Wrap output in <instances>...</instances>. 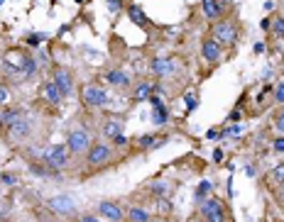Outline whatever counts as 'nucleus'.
Masks as SVG:
<instances>
[{"instance_id": "obj_1", "label": "nucleus", "mask_w": 284, "mask_h": 222, "mask_svg": "<svg viewBox=\"0 0 284 222\" xmlns=\"http://www.w3.org/2000/svg\"><path fill=\"white\" fill-rule=\"evenodd\" d=\"M211 39H216L221 47H230L238 39V30H235V25L230 20H218L211 27Z\"/></svg>"}, {"instance_id": "obj_2", "label": "nucleus", "mask_w": 284, "mask_h": 222, "mask_svg": "<svg viewBox=\"0 0 284 222\" xmlns=\"http://www.w3.org/2000/svg\"><path fill=\"white\" fill-rule=\"evenodd\" d=\"M111 159H113V147H111V144H103V142L91 144L88 151H86V164H88L91 168L106 166Z\"/></svg>"}, {"instance_id": "obj_3", "label": "nucleus", "mask_w": 284, "mask_h": 222, "mask_svg": "<svg viewBox=\"0 0 284 222\" xmlns=\"http://www.w3.org/2000/svg\"><path fill=\"white\" fill-rule=\"evenodd\" d=\"M69 149L66 144H54V147H47L44 149V154H42V161L47 164V166L52 168V171H59V168H64L69 164Z\"/></svg>"}, {"instance_id": "obj_4", "label": "nucleus", "mask_w": 284, "mask_h": 222, "mask_svg": "<svg viewBox=\"0 0 284 222\" xmlns=\"http://www.w3.org/2000/svg\"><path fill=\"white\" fill-rule=\"evenodd\" d=\"M201 217L204 222H226V205L221 198L201 200Z\"/></svg>"}, {"instance_id": "obj_5", "label": "nucleus", "mask_w": 284, "mask_h": 222, "mask_svg": "<svg viewBox=\"0 0 284 222\" xmlns=\"http://www.w3.org/2000/svg\"><path fill=\"white\" fill-rule=\"evenodd\" d=\"M91 147V139H88V132L86 130H71L69 132V137H66V149H69V154H74V156H81V154H86Z\"/></svg>"}, {"instance_id": "obj_6", "label": "nucleus", "mask_w": 284, "mask_h": 222, "mask_svg": "<svg viewBox=\"0 0 284 222\" xmlns=\"http://www.w3.org/2000/svg\"><path fill=\"white\" fill-rule=\"evenodd\" d=\"M81 100L88 108H103V105H108V93H106V88H101V86H83Z\"/></svg>"}, {"instance_id": "obj_7", "label": "nucleus", "mask_w": 284, "mask_h": 222, "mask_svg": "<svg viewBox=\"0 0 284 222\" xmlns=\"http://www.w3.org/2000/svg\"><path fill=\"white\" fill-rule=\"evenodd\" d=\"M47 205H49V210H54L57 215H64V217H69V215H74L76 212V200L71 198V195H64V193L49 198Z\"/></svg>"}, {"instance_id": "obj_8", "label": "nucleus", "mask_w": 284, "mask_h": 222, "mask_svg": "<svg viewBox=\"0 0 284 222\" xmlns=\"http://www.w3.org/2000/svg\"><path fill=\"white\" fill-rule=\"evenodd\" d=\"M150 71L157 76V78L174 76V71H176V61H174L171 56H157V59H152L150 61Z\"/></svg>"}, {"instance_id": "obj_9", "label": "nucleus", "mask_w": 284, "mask_h": 222, "mask_svg": "<svg viewBox=\"0 0 284 222\" xmlns=\"http://www.w3.org/2000/svg\"><path fill=\"white\" fill-rule=\"evenodd\" d=\"M201 56H204V61H209V64H218V61L223 59V47L211 37L204 39V42H201Z\"/></svg>"}, {"instance_id": "obj_10", "label": "nucleus", "mask_w": 284, "mask_h": 222, "mask_svg": "<svg viewBox=\"0 0 284 222\" xmlns=\"http://www.w3.org/2000/svg\"><path fill=\"white\" fill-rule=\"evenodd\" d=\"M98 212H101V217H106L108 222H120L125 217V210L118 203H113V200H101L98 203Z\"/></svg>"}, {"instance_id": "obj_11", "label": "nucleus", "mask_w": 284, "mask_h": 222, "mask_svg": "<svg viewBox=\"0 0 284 222\" xmlns=\"http://www.w3.org/2000/svg\"><path fill=\"white\" fill-rule=\"evenodd\" d=\"M52 81H54V86H57L59 91H61V95H64V98L74 93V78H71V74H69L66 69H54Z\"/></svg>"}, {"instance_id": "obj_12", "label": "nucleus", "mask_w": 284, "mask_h": 222, "mask_svg": "<svg viewBox=\"0 0 284 222\" xmlns=\"http://www.w3.org/2000/svg\"><path fill=\"white\" fill-rule=\"evenodd\" d=\"M8 132H10V137H13V139H25V137H30L32 125H30V120L25 117V112H22L18 120H15V122L8 127Z\"/></svg>"}, {"instance_id": "obj_13", "label": "nucleus", "mask_w": 284, "mask_h": 222, "mask_svg": "<svg viewBox=\"0 0 284 222\" xmlns=\"http://www.w3.org/2000/svg\"><path fill=\"white\" fill-rule=\"evenodd\" d=\"M201 10H204L206 20H211V22H218V20H223V13H226L221 0H201Z\"/></svg>"}, {"instance_id": "obj_14", "label": "nucleus", "mask_w": 284, "mask_h": 222, "mask_svg": "<svg viewBox=\"0 0 284 222\" xmlns=\"http://www.w3.org/2000/svg\"><path fill=\"white\" fill-rule=\"evenodd\" d=\"M103 78H106L111 86H115V88H128V86H130V76L125 74L123 69H111V71L103 74Z\"/></svg>"}, {"instance_id": "obj_15", "label": "nucleus", "mask_w": 284, "mask_h": 222, "mask_svg": "<svg viewBox=\"0 0 284 222\" xmlns=\"http://www.w3.org/2000/svg\"><path fill=\"white\" fill-rule=\"evenodd\" d=\"M42 98L49 103V105H59L61 100H64V95L59 91L57 86H54V81H47V83H42Z\"/></svg>"}, {"instance_id": "obj_16", "label": "nucleus", "mask_w": 284, "mask_h": 222, "mask_svg": "<svg viewBox=\"0 0 284 222\" xmlns=\"http://www.w3.org/2000/svg\"><path fill=\"white\" fill-rule=\"evenodd\" d=\"M125 220L128 222H150V212L145 210V207H140V205H133V207H128L125 210Z\"/></svg>"}, {"instance_id": "obj_17", "label": "nucleus", "mask_w": 284, "mask_h": 222, "mask_svg": "<svg viewBox=\"0 0 284 222\" xmlns=\"http://www.w3.org/2000/svg\"><path fill=\"white\" fill-rule=\"evenodd\" d=\"M128 18L133 20L137 27H147V25H150V18H147V15L142 13V8H137V5H130V8H128Z\"/></svg>"}, {"instance_id": "obj_18", "label": "nucleus", "mask_w": 284, "mask_h": 222, "mask_svg": "<svg viewBox=\"0 0 284 222\" xmlns=\"http://www.w3.org/2000/svg\"><path fill=\"white\" fill-rule=\"evenodd\" d=\"M167 120H169V110H167V105L162 103V105H157L154 110H152V125H167Z\"/></svg>"}, {"instance_id": "obj_19", "label": "nucleus", "mask_w": 284, "mask_h": 222, "mask_svg": "<svg viewBox=\"0 0 284 222\" xmlns=\"http://www.w3.org/2000/svg\"><path fill=\"white\" fill-rule=\"evenodd\" d=\"M150 95H152V83H147V81L137 83L133 88V100H150Z\"/></svg>"}, {"instance_id": "obj_20", "label": "nucleus", "mask_w": 284, "mask_h": 222, "mask_svg": "<svg viewBox=\"0 0 284 222\" xmlns=\"http://www.w3.org/2000/svg\"><path fill=\"white\" fill-rule=\"evenodd\" d=\"M101 130H103V134H106V137H111V139H113L115 134H120V132H123V125H120L118 120H106Z\"/></svg>"}, {"instance_id": "obj_21", "label": "nucleus", "mask_w": 284, "mask_h": 222, "mask_svg": "<svg viewBox=\"0 0 284 222\" xmlns=\"http://www.w3.org/2000/svg\"><path fill=\"white\" fill-rule=\"evenodd\" d=\"M35 71H37V61H35L32 56H25L22 64H20V74L30 78V76H35Z\"/></svg>"}, {"instance_id": "obj_22", "label": "nucleus", "mask_w": 284, "mask_h": 222, "mask_svg": "<svg viewBox=\"0 0 284 222\" xmlns=\"http://www.w3.org/2000/svg\"><path fill=\"white\" fill-rule=\"evenodd\" d=\"M137 144H140V149H142V151H152V149L159 147L162 142H159V139H154L152 134H142V137L137 139Z\"/></svg>"}, {"instance_id": "obj_23", "label": "nucleus", "mask_w": 284, "mask_h": 222, "mask_svg": "<svg viewBox=\"0 0 284 222\" xmlns=\"http://www.w3.org/2000/svg\"><path fill=\"white\" fill-rule=\"evenodd\" d=\"M223 137H230V139H240L243 137V127L238 125V122H233V125H228V127H223L221 130V139Z\"/></svg>"}, {"instance_id": "obj_24", "label": "nucleus", "mask_w": 284, "mask_h": 222, "mask_svg": "<svg viewBox=\"0 0 284 222\" xmlns=\"http://www.w3.org/2000/svg\"><path fill=\"white\" fill-rule=\"evenodd\" d=\"M152 195H157V198H164L167 193H169V183L167 181H154V183L150 185Z\"/></svg>"}, {"instance_id": "obj_25", "label": "nucleus", "mask_w": 284, "mask_h": 222, "mask_svg": "<svg viewBox=\"0 0 284 222\" xmlns=\"http://www.w3.org/2000/svg\"><path fill=\"white\" fill-rule=\"evenodd\" d=\"M209 193H211V181H201L199 188H196V195H194V198L201 203V200H206V198H209Z\"/></svg>"}, {"instance_id": "obj_26", "label": "nucleus", "mask_w": 284, "mask_h": 222, "mask_svg": "<svg viewBox=\"0 0 284 222\" xmlns=\"http://www.w3.org/2000/svg\"><path fill=\"white\" fill-rule=\"evenodd\" d=\"M269 178H272V183L284 185V164H279V166H274V168H272Z\"/></svg>"}, {"instance_id": "obj_27", "label": "nucleus", "mask_w": 284, "mask_h": 222, "mask_svg": "<svg viewBox=\"0 0 284 222\" xmlns=\"http://www.w3.org/2000/svg\"><path fill=\"white\" fill-rule=\"evenodd\" d=\"M277 37H284V18L282 15H274V20H272V27H269Z\"/></svg>"}, {"instance_id": "obj_28", "label": "nucleus", "mask_w": 284, "mask_h": 222, "mask_svg": "<svg viewBox=\"0 0 284 222\" xmlns=\"http://www.w3.org/2000/svg\"><path fill=\"white\" fill-rule=\"evenodd\" d=\"M44 39H47V35H39V32H32V35L27 37V44H30V47H37V44H42Z\"/></svg>"}, {"instance_id": "obj_29", "label": "nucleus", "mask_w": 284, "mask_h": 222, "mask_svg": "<svg viewBox=\"0 0 284 222\" xmlns=\"http://www.w3.org/2000/svg\"><path fill=\"white\" fill-rule=\"evenodd\" d=\"M274 100H277L279 105H284V81L274 86Z\"/></svg>"}, {"instance_id": "obj_30", "label": "nucleus", "mask_w": 284, "mask_h": 222, "mask_svg": "<svg viewBox=\"0 0 284 222\" xmlns=\"http://www.w3.org/2000/svg\"><path fill=\"white\" fill-rule=\"evenodd\" d=\"M184 103H186V110H196V105H199V103H196V98H194V95H191V93H186V95H184Z\"/></svg>"}, {"instance_id": "obj_31", "label": "nucleus", "mask_w": 284, "mask_h": 222, "mask_svg": "<svg viewBox=\"0 0 284 222\" xmlns=\"http://www.w3.org/2000/svg\"><path fill=\"white\" fill-rule=\"evenodd\" d=\"M113 147H128V137L120 132V134H115L113 137Z\"/></svg>"}, {"instance_id": "obj_32", "label": "nucleus", "mask_w": 284, "mask_h": 222, "mask_svg": "<svg viewBox=\"0 0 284 222\" xmlns=\"http://www.w3.org/2000/svg\"><path fill=\"white\" fill-rule=\"evenodd\" d=\"M274 127H277V132H279V137H284V112H279V115H277V120H274Z\"/></svg>"}, {"instance_id": "obj_33", "label": "nucleus", "mask_w": 284, "mask_h": 222, "mask_svg": "<svg viewBox=\"0 0 284 222\" xmlns=\"http://www.w3.org/2000/svg\"><path fill=\"white\" fill-rule=\"evenodd\" d=\"M272 149L279 151V154H284V137H277V139L272 142Z\"/></svg>"}, {"instance_id": "obj_34", "label": "nucleus", "mask_w": 284, "mask_h": 222, "mask_svg": "<svg viewBox=\"0 0 284 222\" xmlns=\"http://www.w3.org/2000/svg\"><path fill=\"white\" fill-rule=\"evenodd\" d=\"M108 8H111L113 13H118V10H123V0H108Z\"/></svg>"}, {"instance_id": "obj_35", "label": "nucleus", "mask_w": 284, "mask_h": 222, "mask_svg": "<svg viewBox=\"0 0 284 222\" xmlns=\"http://www.w3.org/2000/svg\"><path fill=\"white\" fill-rule=\"evenodd\" d=\"M265 42H255V44H252V52H255V54H265Z\"/></svg>"}, {"instance_id": "obj_36", "label": "nucleus", "mask_w": 284, "mask_h": 222, "mask_svg": "<svg viewBox=\"0 0 284 222\" xmlns=\"http://www.w3.org/2000/svg\"><path fill=\"white\" fill-rule=\"evenodd\" d=\"M243 117V108H235V110L230 112V122H238Z\"/></svg>"}, {"instance_id": "obj_37", "label": "nucleus", "mask_w": 284, "mask_h": 222, "mask_svg": "<svg viewBox=\"0 0 284 222\" xmlns=\"http://www.w3.org/2000/svg\"><path fill=\"white\" fill-rule=\"evenodd\" d=\"M223 159H226V154H223L221 149H216V151H213V161H216V164H221Z\"/></svg>"}, {"instance_id": "obj_38", "label": "nucleus", "mask_w": 284, "mask_h": 222, "mask_svg": "<svg viewBox=\"0 0 284 222\" xmlns=\"http://www.w3.org/2000/svg\"><path fill=\"white\" fill-rule=\"evenodd\" d=\"M78 222H103V220H101V217H96V215H83Z\"/></svg>"}, {"instance_id": "obj_39", "label": "nucleus", "mask_w": 284, "mask_h": 222, "mask_svg": "<svg viewBox=\"0 0 284 222\" xmlns=\"http://www.w3.org/2000/svg\"><path fill=\"white\" fill-rule=\"evenodd\" d=\"M150 103H152V108H157V105H162V98L152 93V95H150Z\"/></svg>"}, {"instance_id": "obj_40", "label": "nucleus", "mask_w": 284, "mask_h": 222, "mask_svg": "<svg viewBox=\"0 0 284 222\" xmlns=\"http://www.w3.org/2000/svg\"><path fill=\"white\" fill-rule=\"evenodd\" d=\"M3 183H5V185H13V183H15V176H10V173H3Z\"/></svg>"}, {"instance_id": "obj_41", "label": "nucleus", "mask_w": 284, "mask_h": 222, "mask_svg": "<svg viewBox=\"0 0 284 222\" xmlns=\"http://www.w3.org/2000/svg\"><path fill=\"white\" fill-rule=\"evenodd\" d=\"M206 137H209V139H221V132H218V130H211Z\"/></svg>"}, {"instance_id": "obj_42", "label": "nucleus", "mask_w": 284, "mask_h": 222, "mask_svg": "<svg viewBox=\"0 0 284 222\" xmlns=\"http://www.w3.org/2000/svg\"><path fill=\"white\" fill-rule=\"evenodd\" d=\"M5 98H8V88H0V103H5Z\"/></svg>"}, {"instance_id": "obj_43", "label": "nucleus", "mask_w": 284, "mask_h": 222, "mask_svg": "<svg viewBox=\"0 0 284 222\" xmlns=\"http://www.w3.org/2000/svg\"><path fill=\"white\" fill-rule=\"evenodd\" d=\"M0 130L5 132V122H3V115H0Z\"/></svg>"}, {"instance_id": "obj_44", "label": "nucleus", "mask_w": 284, "mask_h": 222, "mask_svg": "<svg viewBox=\"0 0 284 222\" xmlns=\"http://www.w3.org/2000/svg\"><path fill=\"white\" fill-rule=\"evenodd\" d=\"M3 3H5V0H0V5H3Z\"/></svg>"}, {"instance_id": "obj_45", "label": "nucleus", "mask_w": 284, "mask_h": 222, "mask_svg": "<svg viewBox=\"0 0 284 222\" xmlns=\"http://www.w3.org/2000/svg\"><path fill=\"white\" fill-rule=\"evenodd\" d=\"M282 198H284V190H282Z\"/></svg>"}, {"instance_id": "obj_46", "label": "nucleus", "mask_w": 284, "mask_h": 222, "mask_svg": "<svg viewBox=\"0 0 284 222\" xmlns=\"http://www.w3.org/2000/svg\"><path fill=\"white\" fill-rule=\"evenodd\" d=\"M221 3H223V0H221Z\"/></svg>"}]
</instances>
